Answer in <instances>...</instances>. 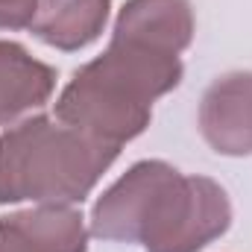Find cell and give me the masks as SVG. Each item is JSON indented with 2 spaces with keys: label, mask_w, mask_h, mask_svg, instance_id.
<instances>
[{
  "label": "cell",
  "mask_w": 252,
  "mask_h": 252,
  "mask_svg": "<svg viewBox=\"0 0 252 252\" xmlns=\"http://www.w3.org/2000/svg\"><path fill=\"white\" fill-rule=\"evenodd\" d=\"M41 0H0V30L32 27Z\"/></svg>",
  "instance_id": "9"
},
{
  "label": "cell",
  "mask_w": 252,
  "mask_h": 252,
  "mask_svg": "<svg viewBox=\"0 0 252 252\" xmlns=\"http://www.w3.org/2000/svg\"><path fill=\"white\" fill-rule=\"evenodd\" d=\"M121 147L59 118L35 115L0 135V205L82 202L112 167Z\"/></svg>",
  "instance_id": "3"
},
{
  "label": "cell",
  "mask_w": 252,
  "mask_h": 252,
  "mask_svg": "<svg viewBox=\"0 0 252 252\" xmlns=\"http://www.w3.org/2000/svg\"><path fill=\"white\" fill-rule=\"evenodd\" d=\"M199 132L220 156H252V70L214 79L199 103Z\"/></svg>",
  "instance_id": "4"
},
{
  "label": "cell",
  "mask_w": 252,
  "mask_h": 252,
  "mask_svg": "<svg viewBox=\"0 0 252 252\" xmlns=\"http://www.w3.org/2000/svg\"><path fill=\"white\" fill-rule=\"evenodd\" d=\"M112 38L179 56L193 38V9L188 0H126Z\"/></svg>",
  "instance_id": "6"
},
{
  "label": "cell",
  "mask_w": 252,
  "mask_h": 252,
  "mask_svg": "<svg viewBox=\"0 0 252 252\" xmlns=\"http://www.w3.org/2000/svg\"><path fill=\"white\" fill-rule=\"evenodd\" d=\"M179 82V56L112 38L103 56L82 64L64 85L56 100V118L124 147L150 126L153 103Z\"/></svg>",
  "instance_id": "2"
},
{
  "label": "cell",
  "mask_w": 252,
  "mask_h": 252,
  "mask_svg": "<svg viewBox=\"0 0 252 252\" xmlns=\"http://www.w3.org/2000/svg\"><path fill=\"white\" fill-rule=\"evenodd\" d=\"M232 223L226 190L208 176H182L167 161H138L91 211V235L147 252H199Z\"/></svg>",
  "instance_id": "1"
},
{
  "label": "cell",
  "mask_w": 252,
  "mask_h": 252,
  "mask_svg": "<svg viewBox=\"0 0 252 252\" xmlns=\"http://www.w3.org/2000/svg\"><path fill=\"white\" fill-rule=\"evenodd\" d=\"M56 88V70L15 41H0V126L41 109Z\"/></svg>",
  "instance_id": "7"
},
{
  "label": "cell",
  "mask_w": 252,
  "mask_h": 252,
  "mask_svg": "<svg viewBox=\"0 0 252 252\" xmlns=\"http://www.w3.org/2000/svg\"><path fill=\"white\" fill-rule=\"evenodd\" d=\"M0 252H88L85 217L70 205H38L0 217Z\"/></svg>",
  "instance_id": "5"
},
{
  "label": "cell",
  "mask_w": 252,
  "mask_h": 252,
  "mask_svg": "<svg viewBox=\"0 0 252 252\" xmlns=\"http://www.w3.org/2000/svg\"><path fill=\"white\" fill-rule=\"evenodd\" d=\"M109 12L112 0H41L32 32L56 50H82L100 38Z\"/></svg>",
  "instance_id": "8"
}]
</instances>
